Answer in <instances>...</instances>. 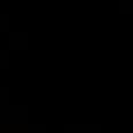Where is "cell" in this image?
<instances>
[{"label": "cell", "mask_w": 133, "mask_h": 133, "mask_svg": "<svg viewBox=\"0 0 133 133\" xmlns=\"http://www.w3.org/2000/svg\"><path fill=\"white\" fill-rule=\"evenodd\" d=\"M28 106H9L0 112V124H25L28 122Z\"/></svg>", "instance_id": "6da1fadb"}, {"label": "cell", "mask_w": 133, "mask_h": 133, "mask_svg": "<svg viewBox=\"0 0 133 133\" xmlns=\"http://www.w3.org/2000/svg\"><path fill=\"white\" fill-rule=\"evenodd\" d=\"M7 44H9V51H28L30 46V35L28 32H9L7 37Z\"/></svg>", "instance_id": "7a4b0ae2"}, {"label": "cell", "mask_w": 133, "mask_h": 133, "mask_svg": "<svg viewBox=\"0 0 133 133\" xmlns=\"http://www.w3.org/2000/svg\"><path fill=\"white\" fill-rule=\"evenodd\" d=\"M62 133H103L101 124H64Z\"/></svg>", "instance_id": "3957f363"}, {"label": "cell", "mask_w": 133, "mask_h": 133, "mask_svg": "<svg viewBox=\"0 0 133 133\" xmlns=\"http://www.w3.org/2000/svg\"><path fill=\"white\" fill-rule=\"evenodd\" d=\"M9 106V87H0V112Z\"/></svg>", "instance_id": "277c9868"}, {"label": "cell", "mask_w": 133, "mask_h": 133, "mask_svg": "<svg viewBox=\"0 0 133 133\" xmlns=\"http://www.w3.org/2000/svg\"><path fill=\"white\" fill-rule=\"evenodd\" d=\"M25 133H48V129H46V124H28Z\"/></svg>", "instance_id": "5b68a950"}, {"label": "cell", "mask_w": 133, "mask_h": 133, "mask_svg": "<svg viewBox=\"0 0 133 133\" xmlns=\"http://www.w3.org/2000/svg\"><path fill=\"white\" fill-rule=\"evenodd\" d=\"M122 14H133V0H117Z\"/></svg>", "instance_id": "8992f818"}, {"label": "cell", "mask_w": 133, "mask_h": 133, "mask_svg": "<svg viewBox=\"0 0 133 133\" xmlns=\"http://www.w3.org/2000/svg\"><path fill=\"white\" fill-rule=\"evenodd\" d=\"M12 18H9V14H0V32H9V23Z\"/></svg>", "instance_id": "52a82bcc"}, {"label": "cell", "mask_w": 133, "mask_h": 133, "mask_svg": "<svg viewBox=\"0 0 133 133\" xmlns=\"http://www.w3.org/2000/svg\"><path fill=\"white\" fill-rule=\"evenodd\" d=\"M12 60H9V51H0V69H9Z\"/></svg>", "instance_id": "ba28073f"}]
</instances>
